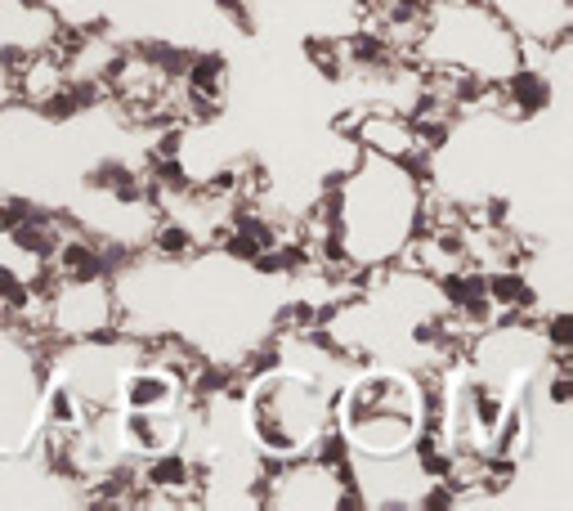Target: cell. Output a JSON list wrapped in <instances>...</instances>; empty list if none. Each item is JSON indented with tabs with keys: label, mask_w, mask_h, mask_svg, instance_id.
Wrapping results in <instances>:
<instances>
[{
	"label": "cell",
	"mask_w": 573,
	"mask_h": 511,
	"mask_svg": "<svg viewBox=\"0 0 573 511\" xmlns=\"http://www.w3.org/2000/svg\"><path fill=\"white\" fill-rule=\"evenodd\" d=\"M242 404H247V426L260 445V458H274V462L310 458L314 440L332 426V404L319 377L287 369V363L256 377Z\"/></svg>",
	"instance_id": "cell-1"
},
{
	"label": "cell",
	"mask_w": 573,
	"mask_h": 511,
	"mask_svg": "<svg viewBox=\"0 0 573 511\" xmlns=\"http://www.w3.org/2000/svg\"><path fill=\"white\" fill-rule=\"evenodd\" d=\"M336 426L354 458H408L422 435V382L408 373H368L346 386Z\"/></svg>",
	"instance_id": "cell-2"
},
{
	"label": "cell",
	"mask_w": 573,
	"mask_h": 511,
	"mask_svg": "<svg viewBox=\"0 0 573 511\" xmlns=\"http://www.w3.org/2000/svg\"><path fill=\"white\" fill-rule=\"evenodd\" d=\"M46 319L50 333L63 341H90L117 327V297H112L108 278H90V283H67L59 278L54 297L46 301Z\"/></svg>",
	"instance_id": "cell-3"
},
{
	"label": "cell",
	"mask_w": 573,
	"mask_h": 511,
	"mask_svg": "<svg viewBox=\"0 0 573 511\" xmlns=\"http://www.w3.org/2000/svg\"><path fill=\"white\" fill-rule=\"evenodd\" d=\"M144 242H148V251L158 256L162 265H184V261H194V256L202 251V238L194 234V225H184L179 215H158Z\"/></svg>",
	"instance_id": "cell-4"
},
{
	"label": "cell",
	"mask_w": 573,
	"mask_h": 511,
	"mask_svg": "<svg viewBox=\"0 0 573 511\" xmlns=\"http://www.w3.org/2000/svg\"><path fill=\"white\" fill-rule=\"evenodd\" d=\"M184 82L202 90V95H215L224 99V86H228V59L220 50H194V59H188V72Z\"/></svg>",
	"instance_id": "cell-5"
},
{
	"label": "cell",
	"mask_w": 573,
	"mask_h": 511,
	"mask_svg": "<svg viewBox=\"0 0 573 511\" xmlns=\"http://www.w3.org/2000/svg\"><path fill=\"white\" fill-rule=\"evenodd\" d=\"M304 54H310V63L323 72L327 82H346L350 77V63H346V50H340V36H310V41H304Z\"/></svg>",
	"instance_id": "cell-6"
},
{
	"label": "cell",
	"mask_w": 573,
	"mask_h": 511,
	"mask_svg": "<svg viewBox=\"0 0 573 511\" xmlns=\"http://www.w3.org/2000/svg\"><path fill=\"white\" fill-rule=\"evenodd\" d=\"M538 337L547 354H569L573 350V314L569 310H551L538 319Z\"/></svg>",
	"instance_id": "cell-7"
},
{
	"label": "cell",
	"mask_w": 573,
	"mask_h": 511,
	"mask_svg": "<svg viewBox=\"0 0 573 511\" xmlns=\"http://www.w3.org/2000/svg\"><path fill=\"white\" fill-rule=\"evenodd\" d=\"M36 211H41V202H32V198H18V194L0 198V229H18L23 221H32Z\"/></svg>",
	"instance_id": "cell-8"
},
{
	"label": "cell",
	"mask_w": 573,
	"mask_h": 511,
	"mask_svg": "<svg viewBox=\"0 0 573 511\" xmlns=\"http://www.w3.org/2000/svg\"><path fill=\"white\" fill-rule=\"evenodd\" d=\"M359 5H381V0H359Z\"/></svg>",
	"instance_id": "cell-9"
}]
</instances>
